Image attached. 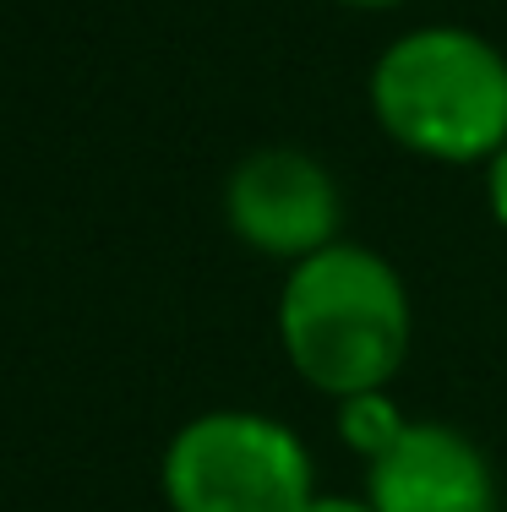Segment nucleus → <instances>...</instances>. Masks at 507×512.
Wrapping results in <instances>:
<instances>
[{
  "instance_id": "7",
  "label": "nucleus",
  "mask_w": 507,
  "mask_h": 512,
  "mask_svg": "<svg viewBox=\"0 0 507 512\" xmlns=\"http://www.w3.org/2000/svg\"><path fill=\"white\" fill-rule=\"evenodd\" d=\"M480 169H486V213H491V224L507 235V148H497Z\"/></svg>"
},
{
  "instance_id": "5",
  "label": "nucleus",
  "mask_w": 507,
  "mask_h": 512,
  "mask_svg": "<svg viewBox=\"0 0 507 512\" xmlns=\"http://www.w3.org/2000/svg\"><path fill=\"white\" fill-rule=\"evenodd\" d=\"M366 496L377 512H502L486 447L448 420H409L388 453L366 463Z\"/></svg>"
},
{
  "instance_id": "9",
  "label": "nucleus",
  "mask_w": 507,
  "mask_h": 512,
  "mask_svg": "<svg viewBox=\"0 0 507 512\" xmlns=\"http://www.w3.org/2000/svg\"><path fill=\"white\" fill-rule=\"evenodd\" d=\"M333 6H344V11H398V6H409V0H333Z\"/></svg>"
},
{
  "instance_id": "2",
  "label": "nucleus",
  "mask_w": 507,
  "mask_h": 512,
  "mask_svg": "<svg viewBox=\"0 0 507 512\" xmlns=\"http://www.w3.org/2000/svg\"><path fill=\"white\" fill-rule=\"evenodd\" d=\"M377 131L426 164H486L507 148V55L480 28L420 22L366 71Z\"/></svg>"
},
{
  "instance_id": "3",
  "label": "nucleus",
  "mask_w": 507,
  "mask_h": 512,
  "mask_svg": "<svg viewBox=\"0 0 507 512\" xmlns=\"http://www.w3.org/2000/svg\"><path fill=\"white\" fill-rule=\"evenodd\" d=\"M159 485L169 512H306L317 463L279 414L208 409L169 436Z\"/></svg>"
},
{
  "instance_id": "6",
  "label": "nucleus",
  "mask_w": 507,
  "mask_h": 512,
  "mask_svg": "<svg viewBox=\"0 0 507 512\" xmlns=\"http://www.w3.org/2000/svg\"><path fill=\"white\" fill-rule=\"evenodd\" d=\"M415 414H404V404L393 398V387H371V393H349L338 398V442L344 453H355L360 463H377L398 436L409 431Z\"/></svg>"
},
{
  "instance_id": "1",
  "label": "nucleus",
  "mask_w": 507,
  "mask_h": 512,
  "mask_svg": "<svg viewBox=\"0 0 507 512\" xmlns=\"http://www.w3.org/2000/svg\"><path fill=\"white\" fill-rule=\"evenodd\" d=\"M273 327L289 371L338 404L349 393L393 387L415 344V300L377 246L333 240L284 267Z\"/></svg>"
},
{
  "instance_id": "4",
  "label": "nucleus",
  "mask_w": 507,
  "mask_h": 512,
  "mask_svg": "<svg viewBox=\"0 0 507 512\" xmlns=\"http://www.w3.org/2000/svg\"><path fill=\"white\" fill-rule=\"evenodd\" d=\"M224 224L240 246L289 267L344 240V191L317 153L257 148L224 180Z\"/></svg>"
},
{
  "instance_id": "8",
  "label": "nucleus",
  "mask_w": 507,
  "mask_h": 512,
  "mask_svg": "<svg viewBox=\"0 0 507 512\" xmlns=\"http://www.w3.org/2000/svg\"><path fill=\"white\" fill-rule=\"evenodd\" d=\"M306 512H377V507H371L366 491H360V496H349V491H317L306 502Z\"/></svg>"
}]
</instances>
